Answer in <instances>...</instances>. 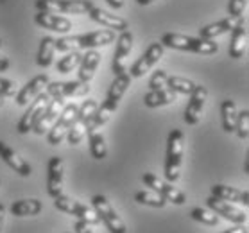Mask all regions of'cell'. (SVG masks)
<instances>
[{"label":"cell","instance_id":"cell-30","mask_svg":"<svg viewBox=\"0 0 249 233\" xmlns=\"http://www.w3.org/2000/svg\"><path fill=\"white\" fill-rule=\"evenodd\" d=\"M54 52H56V45H54V38L45 36L40 41V49H38V65L47 69L51 67L54 61Z\"/></svg>","mask_w":249,"mask_h":233},{"label":"cell","instance_id":"cell-31","mask_svg":"<svg viewBox=\"0 0 249 233\" xmlns=\"http://www.w3.org/2000/svg\"><path fill=\"white\" fill-rule=\"evenodd\" d=\"M86 127H88V122L85 119H81V117H75V120L72 122V125L68 127L67 131V140L70 145H77L81 143V140L85 138L86 135Z\"/></svg>","mask_w":249,"mask_h":233},{"label":"cell","instance_id":"cell-24","mask_svg":"<svg viewBox=\"0 0 249 233\" xmlns=\"http://www.w3.org/2000/svg\"><path fill=\"white\" fill-rule=\"evenodd\" d=\"M235 22H237V20H233L231 17H228L215 23H208V25H204V27L199 29V38H203V40H215L217 36L230 33L233 29V25H235Z\"/></svg>","mask_w":249,"mask_h":233},{"label":"cell","instance_id":"cell-40","mask_svg":"<svg viewBox=\"0 0 249 233\" xmlns=\"http://www.w3.org/2000/svg\"><path fill=\"white\" fill-rule=\"evenodd\" d=\"M167 72L165 70H156L153 74V77H151V81H149V88L151 90H161V88H165V85H167Z\"/></svg>","mask_w":249,"mask_h":233},{"label":"cell","instance_id":"cell-13","mask_svg":"<svg viewBox=\"0 0 249 233\" xmlns=\"http://www.w3.org/2000/svg\"><path fill=\"white\" fill-rule=\"evenodd\" d=\"M206 205H208V208L212 212H215L217 215H222L224 219L235 222V224H246V221H248V215L240 208H237L233 203H228V201H222V199L210 196L206 199Z\"/></svg>","mask_w":249,"mask_h":233},{"label":"cell","instance_id":"cell-48","mask_svg":"<svg viewBox=\"0 0 249 233\" xmlns=\"http://www.w3.org/2000/svg\"><path fill=\"white\" fill-rule=\"evenodd\" d=\"M2 104H4V101H2V97H0V108H2Z\"/></svg>","mask_w":249,"mask_h":233},{"label":"cell","instance_id":"cell-26","mask_svg":"<svg viewBox=\"0 0 249 233\" xmlns=\"http://www.w3.org/2000/svg\"><path fill=\"white\" fill-rule=\"evenodd\" d=\"M43 210V205L38 199H22L11 205V214L17 217H29V215H38Z\"/></svg>","mask_w":249,"mask_h":233},{"label":"cell","instance_id":"cell-9","mask_svg":"<svg viewBox=\"0 0 249 233\" xmlns=\"http://www.w3.org/2000/svg\"><path fill=\"white\" fill-rule=\"evenodd\" d=\"M163 52H165V47L160 43V41H156V43H151V45L147 47V51L143 52L138 59H136V63L131 67V77H143V75L147 74L149 70L153 69L154 65L163 57Z\"/></svg>","mask_w":249,"mask_h":233},{"label":"cell","instance_id":"cell-12","mask_svg":"<svg viewBox=\"0 0 249 233\" xmlns=\"http://www.w3.org/2000/svg\"><path fill=\"white\" fill-rule=\"evenodd\" d=\"M208 97V90L201 85H196V88L190 93V101H188L187 108H185V115L183 119L188 125H196L201 120V113H203L204 103Z\"/></svg>","mask_w":249,"mask_h":233},{"label":"cell","instance_id":"cell-39","mask_svg":"<svg viewBox=\"0 0 249 233\" xmlns=\"http://www.w3.org/2000/svg\"><path fill=\"white\" fill-rule=\"evenodd\" d=\"M248 7V0H230L228 4V13L233 20H238V18L244 17V11Z\"/></svg>","mask_w":249,"mask_h":233},{"label":"cell","instance_id":"cell-28","mask_svg":"<svg viewBox=\"0 0 249 233\" xmlns=\"http://www.w3.org/2000/svg\"><path fill=\"white\" fill-rule=\"evenodd\" d=\"M131 85V75L129 74H120V75H115L113 83L109 86V91H108V97L109 101H115V103H120V99L124 97V93L127 91Z\"/></svg>","mask_w":249,"mask_h":233},{"label":"cell","instance_id":"cell-21","mask_svg":"<svg viewBox=\"0 0 249 233\" xmlns=\"http://www.w3.org/2000/svg\"><path fill=\"white\" fill-rule=\"evenodd\" d=\"M86 133H88V140H90L91 156L95 160H104L108 156V145H106V138L102 135V131L97 125L91 124V122H88Z\"/></svg>","mask_w":249,"mask_h":233},{"label":"cell","instance_id":"cell-46","mask_svg":"<svg viewBox=\"0 0 249 233\" xmlns=\"http://www.w3.org/2000/svg\"><path fill=\"white\" fill-rule=\"evenodd\" d=\"M222 233H248V230L242 226V224H238L237 228H231V230H226V232H222Z\"/></svg>","mask_w":249,"mask_h":233},{"label":"cell","instance_id":"cell-33","mask_svg":"<svg viewBox=\"0 0 249 233\" xmlns=\"http://www.w3.org/2000/svg\"><path fill=\"white\" fill-rule=\"evenodd\" d=\"M169 90H172L174 93H183V95H190L192 90L196 88V83L190 79H185V77H179V75H172V77H167V85Z\"/></svg>","mask_w":249,"mask_h":233},{"label":"cell","instance_id":"cell-6","mask_svg":"<svg viewBox=\"0 0 249 233\" xmlns=\"http://www.w3.org/2000/svg\"><path fill=\"white\" fill-rule=\"evenodd\" d=\"M91 206L97 212V215L101 217V221H104V224L108 226V230L111 233H125V224L124 221L119 217V214L115 212V208L109 205V201L106 196H93L91 199Z\"/></svg>","mask_w":249,"mask_h":233},{"label":"cell","instance_id":"cell-27","mask_svg":"<svg viewBox=\"0 0 249 233\" xmlns=\"http://www.w3.org/2000/svg\"><path fill=\"white\" fill-rule=\"evenodd\" d=\"M221 115H222V127L226 133H233L235 131V122H237V104L231 99L222 101L221 104Z\"/></svg>","mask_w":249,"mask_h":233},{"label":"cell","instance_id":"cell-10","mask_svg":"<svg viewBox=\"0 0 249 233\" xmlns=\"http://www.w3.org/2000/svg\"><path fill=\"white\" fill-rule=\"evenodd\" d=\"M49 101H51V97H49L47 91L45 93H40V95L34 99L33 104L29 106V109L23 113V117L17 124V131L20 133V135H27L29 131H33L34 124L38 122V119H40V115L43 113V109L47 108Z\"/></svg>","mask_w":249,"mask_h":233},{"label":"cell","instance_id":"cell-16","mask_svg":"<svg viewBox=\"0 0 249 233\" xmlns=\"http://www.w3.org/2000/svg\"><path fill=\"white\" fill-rule=\"evenodd\" d=\"M63 106H65V101H63V99H52V101H49V104H47V108L43 109V113L40 115L38 122L34 124V127H33L34 133H36V135L49 133V129H51L52 125H54V122H56L59 111L63 109Z\"/></svg>","mask_w":249,"mask_h":233},{"label":"cell","instance_id":"cell-38","mask_svg":"<svg viewBox=\"0 0 249 233\" xmlns=\"http://www.w3.org/2000/svg\"><path fill=\"white\" fill-rule=\"evenodd\" d=\"M97 106H99V104H97V101H93V99H88V101H85V103L79 106V109H77V117L85 119L86 122H90L91 117H93V113H95Z\"/></svg>","mask_w":249,"mask_h":233},{"label":"cell","instance_id":"cell-3","mask_svg":"<svg viewBox=\"0 0 249 233\" xmlns=\"http://www.w3.org/2000/svg\"><path fill=\"white\" fill-rule=\"evenodd\" d=\"M183 151H185V135L181 129H172L167 138V160H165V178L169 183H176L181 174Z\"/></svg>","mask_w":249,"mask_h":233},{"label":"cell","instance_id":"cell-25","mask_svg":"<svg viewBox=\"0 0 249 233\" xmlns=\"http://www.w3.org/2000/svg\"><path fill=\"white\" fill-rule=\"evenodd\" d=\"M178 93H174L169 88H161V90H151L147 95H143V104L147 108H160V106H169L176 103Z\"/></svg>","mask_w":249,"mask_h":233},{"label":"cell","instance_id":"cell-23","mask_svg":"<svg viewBox=\"0 0 249 233\" xmlns=\"http://www.w3.org/2000/svg\"><path fill=\"white\" fill-rule=\"evenodd\" d=\"M99 63H101V54H99L95 49L86 51V54L81 57V63H79V81L90 83V81L93 79V75H95V70H97V67H99Z\"/></svg>","mask_w":249,"mask_h":233},{"label":"cell","instance_id":"cell-20","mask_svg":"<svg viewBox=\"0 0 249 233\" xmlns=\"http://www.w3.org/2000/svg\"><path fill=\"white\" fill-rule=\"evenodd\" d=\"M34 22L38 23L40 27L54 31V33H63L65 35L68 31H72V22L63 17H57L56 13L38 11V15L34 17Z\"/></svg>","mask_w":249,"mask_h":233},{"label":"cell","instance_id":"cell-29","mask_svg":"<svg viewBox=\"0 0 249 233\" xmlns=\"http://www.w3.org/2000/svg\"><path fill=\"white\" fill-rule=\"evenodd\" d=\"M117 108H119V103L106 99L101 106H97L95 113H93V117H91L90 122L93 125H97V127H101V125H104L109 119H111V115L117 111Z\"/></svg>","mask_w":249,"mask_h":233},{"label":"cell","instance_id":"cell-17","mask_svg":"<svg viewBox=\"0 0 249 233\" xmlns=\"http://www.w3.org/2000/svg\"><path fill=\"white\" fill-rule=\"evenodd\" d=\"M49 83H51V81H49V77H47L45 74L33 77V79L29 81L27 85L17 93V104L18 106H27L29 103H33L40 93H43V90L47 88Z\"/></svg>","mask_w":249,"mask_h":233},{"label":"cell","instance_id":"cell-36","mask_svg":"<svg viewBox=\"0 0 249 233\" xmlns=\"http://www.w3.org/2000/svg\"><path fill=\"white\" fill-rule=\"evenodd\" d=\"M81 57H83V56H81L77 51H75V52H68L67 56L61 57V59L57 61V65H56L57 72H61V74H68V72H72L75 67H79Z\"/></svg>","mask_w":249,"mask_h":233},{"label":"cell","instance_id":"cell-43","mask_svg":"<svg viewBox=\"0 0 249 233\" xmlns=\"http://www.w3.org/2000/svg\"><path fill=\"white\" fill-rule=\"evenodd\" d=\"M9 67H11L9 59H7L6 56H2V54H0V72H6V70H9Z\"/></svg>","mask_w":249,"mask_h":233},{"label":"cell","instance_id":"cell-14","mask_svg":"<svg viewBox=\"0 0 249 233\" xmlns=\"http://www.w3.org/2000/svg\"><path fill=\"white\" fill-rule=\"evenodd\" d=\"M63 178H65V165L59 156H52L49 160V176H47V192L52 199L63 194Z\"/></svg>","mask_w":249,"mask_h":233},{"label":"cell","instance_id":"cell-11","mask_svg":"<svg viewBox=\"0 0 249 233\" xmlns=\"http://www.w3.org/2000/svg\"><path fill=\"white\" fill-rule=\"evenodd\" d=\"M133 51V35L129 31H122L117 38V47H115L113 61H111V70L115 75H120L125 72V61Z\"/></svg>","mask_w":249,"mask_h":233},{"label":"cell","instance_id":"cell-37","mask_svg":"<svg viewBox=\"0 0 249 233\" xmlns=\"http://www.w3.org/2000/svg\"><path fill=\"white\" fill-rule=\"evenodd\" d=\"M235 131L240 140H248L249 138V109H244L237 115V122H235Z\"/></svg>","mask_w":249,"mask_h":233},{"label":"cell","instance_id":"cell-49","mask_svg":"<svg viewBox=\"0 0 249 233\" xmlns=\"http://www.w3.org/2000/svg\"><path fill=\"white\" fill-rule=\"evenodd\" d=\"M0 47H2V40H0Z\"/></svg>","mask_w":249,"mask_h":233},{"label":"cell","instance_id":"cell-34","mask_svg":"<svg viewBox=\"0 0 249 233\" xmlns=\"http://www.w3.org/2000/svg\"><path fill=\"white\" fill-rule=\"evenodd\" d=\"M135 199H136V203L153 206V208H163V206L167 205V201H165L158 192H151V190H140V192H136Z\"/></svg>","mask_w":249,"mask_h":233},{"label":"cell","instance_id":"cell-47","mask_svg":"<svg viewBox=\"0 0 249 233\" xmlns=\"http://www.w3.org/2000/svg\"><path fill=\"white\" fill-rule=\"evenodd\" d=\"M136 2H138L140 6H149V4H153L154 0H136Z\"/></svg>","mask_w":249,"mask_h":233},{"label":"cell","instance_id":"cell-19","mask_svg":"<svg viewBox=\"0 0 249 233\" xmlns=\"http://www.w3.org/2000/svg\"><path fill=\"white\" fill-rule=\"evenodd\" d=\"M88 15H90V18L93 20V22L101 23V25H104L106 29L119 31V33H122V31H127V22H125L124 18H120L119 15H113V13H109V11H104V9H101V7H95V6L88 11Z\"/></svg>","mask_w":249,"mask_h":233},{"label":"cell","instance_id":"cell-42","mask_svg":"<svg viewBox=\"0 0 249 233\" xmlns=\"http://www.w3.org/2000/svg\"><path fill=\"white\" fill-rule=\"evenodd\" d=\"M75 233H93L88 222L85 221H77L75 222Z\"/></svg>","mask_w":249,"mask_h":233},{"label":"cell","instance_id":"cell-8","mask_svg":"<svg viewBox=\"0 0 249 233\" xmlns=\"http://www.w3.org/2000/svg\"><path fill=\"white\" fill-rule=\"evenodd\" d=\"M45 90L51 99L85 97L90 91V85L83 83V81H56V83H49Z\"/></svg>","mask_w":249,"mask_h":233},{"label":"cell","instance_id":"cell-7","mask_svg":"<svg viewBox=\"0 0 249 233\" xmlns=\"http://www.w3.org/2000/svg\"><path fill=\"white\" fill-rule=\"evenodd\" d=\"M142 181L145 183L151 190L158 192L167 203H174V205H185V203H187V196H185L181 190H178L176 187H172V183L163 181V179H160L158 176H154L151 172L143 174V176H142Z\"/></svg>","mask_w":249,"mask_h":233},{"label":"cell","instance_id":"cell-5","mask_svg":"<svg viewBox=\"0 0 249 233\" xmlns=\"http://www.w3.org/2000/svg\"><path fill=\"white\" fill-rule=\"evenodd\" d=\"M77 109H79V106L74 103L63 106V109L59 111V115H57L54 125H52L51 129H49V133H47V142L51 143V145H59V143L65 140L68 127L72 125V122H74L75 117H77Z\"/></svg>","mask_w":249,"mask_h":233},{"label":"cell","instance_id":"cell-44","mask_svg":"<svg viewBox=\"0 0 249 233\" xmlns=\"http://www.w3.org/2000/svg\"><path fill=\"white\" fill-rule=\"evenodd\" d=\"M106 2H108L113 9H122V7H124V4H125L124 0H106Z\"/></svg>","mask_w":249,"mask_h":233},{"label":"cell","instance_id":"cell-22","mask_svg":"<svg viewBox=\"0 0 249 233\" xmlns=\"http://www.w3.org/2000/svg\"><path fill=\"white\" fill-rule=\"evenodd\" d=\"M212 196L217 199H222V201H228V203H238V205L248 206L249 205V194L246 190H237L233 187H228V185H213L212 187Z\"/></svg>","mask_w":249,"mask_h":233},{"label":"cell","instance_id":"cell-32","mask_svg":"<svg viewBox=\"0 0 249 233\" xmlns=\"http://www.w3.org/2000/svg\"><path fill=\"white\" fill-rule=\"evenodd\" d=\"M54 206H56L57 210L65 212V214H70V215H81V212H83V203H79V201H75V199H70L67 197V196H57V197H54Z\"/></svg>","mask_w":249,"mask_h":233},{"label":"cell","instance_id":"cell-18","mask_svg":"<svg viewBox=\"0 0 249 233\" xmlns=\"http://www.w3.org/2000/svg\"><path fill=\"white\" fill-rule=\"evenodd\" d=\"M0 158L4 160V161L11 167L13 171L18 172L20 176L27 178V176H31V174H33L31 165H29L27 161H25V160H23L22 156L15 151V149H11L7 143H4V142H0Z\"/></svg>","mask_w":249,"mask_h":233},{"label":"cell","instance_id":"cell-41","mask_svg":"<svg viewBox=\"0 0 249 233\" xmlns=\"http://www.w3.org/2000/svg\"><path fill=\"white\" fill-rule=\"evenodd\" d=\"M18 93V88L17 85L9 79H2L0 77V97L4 99V97H15Z\"/></svg>","mask_w":249,"mask_h":233},{"label":"cell","instance_id":"cell-1","mask_svg":"<svg viewBox=\"0 0 249 233\" xmlns=\"http://www.w3.org/2000/svg\"><path fill=\"white\" fill-rule=\"evenodd\" d=\"M115 41V31L104 29V31H95V33H86L79 36H70V38H57L54 40L56 51L61 52H75L77 49H97V47L109 45Z\"/></svg>","mask_w":249,"mask_h":233},{"label":"cell","instance_id":"cell-35","mask_svg":"<svg viewBox=\"0 0 249 233\" xmlns=\"http://www.w3.org/2000/svg\"><path fill=\"white\" fill-rule=\"evenodd\" d=\"M190 217H192L194 221L206 224V226H217V224H219L217 214L212 212L210 208H201V206H197V208H194V210L190 212Z\"/></svg>","mask_w":249,"mask_h":233},{"label":"cell","instance_id":"cell-15","mask_svg":"<svg viewBox=\"0 0 249 233\" xmlns=\"http://www.w3.org/2000/svg\"><path fill=\"white\" fill-rule=\"evenodd\" d=\"M246 43H248V23L244 18H238L231 29V41H230V49H228L230 57L240 59L246 52Z\"/></svg>","mask_w":249,"mask_h":233},{"label":"cell","instance_id":"cell-4","mask_svg":"<svg viewBox=\"0 0 249 233\" xmlns=\"http://www.w3.org/2000/svg\"><path fill=\"white\" fill-rule=\"evenodd\" d=\"M34 6L38 11L45 13H68V15H85L93 7L91 0H36Z\"/></svg>","mask_w":249,"mask_h":233},{"label":"cell","instance_id":"cell-2","mask_svg":"<svg viewBox=\"0 0 249 233\" xmlns=\"http://www.w3.org/2000/svg\"><path fill=\"white\" fill-rule=\"evenodd\" d=\"M160 43L163 47H169V49L203 54V56H210V54H215L219 51V45L213 40H203V38H194V36L178 35V33H167V35H163Z\"/></svg>","mask_w":249,"mask_h":233},{"label":"cell","instance_id":"cell-45","mask_svg":"<svg viewBox=\"0 0 249 233\" xmlns=\"http://www.w3.org/2000/svg\"><path fill=\"white\" fill-rule=\"evenodd\" d=\"M4 221H6V206L0 203V232L4 228Z\"/></svg>","mask_w":249,"mask_h":233}]
</instances>
